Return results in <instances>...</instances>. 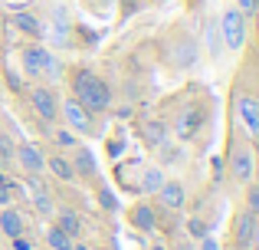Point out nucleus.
I'll return each mask as SVG.
<instances>
[{"label":"nucleus","instance_id":"1","mask_svg":"<svg viewBox=\"0 0 259 250\" xmlns=\"http://www.w3.org/2000/svg\"><path fill=\"white\" fill-rule=\"evenodd\" d=\"M69 86H72V99L82 102L92 116L108 112V105H112V89H108V83L99 76V73H92V69H72L69 73Z\"/></svg>","mask_w":259,"mask_h":250},{"label":"nucleus","instance_id":"2","mask_svg":"<svg viewBox=\"0 0 259 250\" xmlns=\"http://www.w3.org/2000/svg\"><path fill=\"white\" fill-rule=\"evenodd\" d=\"M20 63H23V73L30 79H53L59 73L56 56H53L46 46H39V43L23 46V50H20Z\"/></svg>","mask_w":259,"mask_h":250},{"label":"nucleus","instance_id":"3","mask_svg":"<svg viewBox=\"0 0 259 250\" xmlns=\"http://www.w3.org/2000/svg\"><path fill=\"white\" fill-rule=\"evenodd\" d=\"M59 122H66V128L76 135H95L99 132V125H95V116L85 109L82 102H76V99H63L59 102Z\"/></svg>","mask_w":259,"mask_h":250},{"label":"nucleus","instance_id":"4","mask_svg":"<svg viewBox=\"0 0 259 250\" xmlns=\"http://www.w3.org/2000/svg\"><path fill=\"white\" fill-rule=\"evenodd\" d=\"M227 168H230V178L240 181V185H249L256 174V161H253V152H249L246 145H240V141H233V145L227 148Z\"/></svg>","mask_w":259,"mask_h":250},{"label":"nucleus","instance_id":"5","mask_svg":"<svg viewBox=\"0 0 259 250\" xmlns=\"http://www.w3.org/2000/svg\"><path fill=\"white\" fill-rule=\"evenodd\" d=\"M26 99H30L33 112H36L43 122H59V96L50 86H33V89L26 92Z\"/></svg>","mask_w":259,"mask_h":250},{"label":"nucleus","instance_id":"6","mask_svg":"<svg viewBox=\"0 0 259 250\" xmlns=\"http://www.w3.org/2000/svg\"><path fill=\"white\" fill-rule=\"evenodd\" d=\"M220 33H223V43L230 50H240L246 43V17L240 10H227L220 17Z\"/></svg>","mask_w":259,"mask_h":250},{"label":"nucleus","instance_id":"7","mask_svg":"<svg viewBox=\"0 0 259 250\" xmlns=\"http://www.w3.org/2000/svg\"><path fill=\"white\" fill-rule=\"evenodd\" d=\"M13 158H17V165H20V171H26V174H43L46 171V155L39 152L33 141H20L17 148H13Z\"/></svg>","mask_w":259,"mask_h":250},{"label":"nucleus","instance_id":"8","mask_svg":"<svg viewBox=\"0 0 259 250\" xmlns=\"http://www.w3.org/2000/svg\"><path fill=\"white\" fill-rule=\"evenodd\" d=\"M200 125H203V105L200 102L187 105V109L177 112V119H174V132H177V138H181V141H190Z\"/></svg>","mask_w":259,"mask_h":250},{"label":"nucleus","instance_id":"9","mask_svg":"<svg viewBox=\"0 0 259 250\" xmlns=\"http://www.w3.org/2000/svg\"><path fill=\"white\" fill-rule=\"evenodd\" d=\"M69 152H72L69 165H72V171H76V178H82V181H95V178H99V165H95V155L89 152L85 145H72Z\"/></svg>","mask_w":259,"mask_h":250},{"label":"nucleus","instance_id":"10","mask_svg":"<svg viewBox=\"0 0 259 250\" xmlns=\"http://www.w3.org/2000/svg\"><path fill=\"white\" fill-rule=\"evenodd\" d=\"M236 119L243 122L249 135H259V99L256 96H240L236 99Z\"/></svg>","mask_w":259,"mask_h":250},{"label":"nucleus","instance_id":"11","mask_svg":"<svg viewBox=\"0 0 259 250\" xmlns=\"http://www.w3.org/2000/svg\"><path fill=\"white\" fill-rule=\"evenodd\" d=\"M128 224L135 231H154L158 227V211H154L148 201H138V204L128 207Z\"/></svg>","mask_w":259,"mask_h":250},{"label":"nucleus","instance_id":"12","mask_svg":"<svg viewBox=\"0 0 259 250\" xmlns=\"http://www.w3.org/2000/svg\"><path fill=\"white\" fill-rule=\"evenodd\" d=\"M0 234H4L7 240L17 237V234H26V221H23V211L13 204L0 207Z\"/></svg>","mask_w":259,"mask_h":250},{"label":"nucleus","instance_id":"13","mask_svg":"<svg viewBox=\"0 0 259 250\" xmlns=\"http://www.w3.org/2000/svg\"><path fill=\"white\" fill-rule=\"evenodd\" d=\"M253 227H256V218L249 211H240V214H236V221H233V247L236 250H249Z\"/></svg>","mask_w":259,"mask_h":250},{"label":"nucleus","instance_id":"14","mask_svg":"<svg viewBox=\"0 0 259 250\" xmlns=\"http://www.w3.org/2000/svg\"><path fill=\"white\" fill-rule=\"evenodd\" d=\"M158 198H161V204H164V207L177 211V207H184V201H187V191H184L181 181H167L164 178V185L158 188Z\"/></svg>","mask_w":259,"mask_h":250},{"label":"nucleus","instance_id":"15","mask_svg":"<svg viewBox=\"0 0 259 250\" xmlns=\"http://www.w3.org/2000/svg\"><path fill=\"white\" fill-rule=\"evenodd\" d=\"M141 138H145L148 148H164V145H167V125L161 122V119L141 122Z\"/></svg>","mask_w":259,"mask_h":250},{"label":"nucleus","instance_id":"16","mask_svg":"<svg viewBox=\"0 0 259 250\" xmlns=\"http://www.w3.org/2000/svg\"><path fill=\"white\" fill-rule=\"evenodd\" d=\"M10 20H13V26H17V30L23 33V37H33V40H36L39 33H43V23H39V20L33 17L30 10H17Z\"/></svg>","mask_w":259,"mask_h":250},{"label":"nucleus","instance_id":"17","mask_svg":"<svg viewBox=\"0 0 259 250\" xmlns=\"http://www.w3.org/2000/svg\"><path fill=\"white\" fill-rule=\"evenodd\" d=\"M161 185H164V171L158 165H145V171H141V194H158Z\"/></svg>","mask_w":259,"mask_h":250},{"label":"nucleus","instance_id":"18","mask_svg":"<svg viewBox=\"0 0 259 250\" xmlns=\"http://www.w3.org/2000/svg\"><path fill=\"white\" fill-rule=\"evenodd\" d=\"M56 227H59V231H66L69 237H79V234H82V221H79V214L69 211V207H63V211L56 214Z\"/></svg>","mask_w":259,"mask_h":250},{"label":"nucleus","instance_id":"19","mask_svg":"<svg viewBox=\"0 0 259 250\" xmlns=\"http://www.w3.org/2000/svg\"><path fill=\"white\" fill-rule=\"evenodd\" d=\"M46 168H50L59 181H76V171H72L69 158H63V155H50V158H46Z\"/></svg>","mask_w":259,"mask_h":250},{"label":"nucleus","instance_id":"20","mask_svg":"<svg viewBox=\"0 0 259 250\" xmlns=\"http://www.w3.org/2000/svg\"><path fill=\"white\" fill-rule=\"evenodd\" d=\"M72 244H76V240H72L66 231H59L56 224L46 227V247L50 250H72Z\"/></svg>","mask_w":259,"mask_h":250},{"label":"nucleus","instance_id":"21","mask_svg":"<svg viewBox=\"0 0 259 250\" xmlns=\"http://www.w3.org/2000/svg\"><path fill=\"white\" fill-rule=\"evenodd\" d=\"M56 145L59 148H72V145H79V138H76V132H69V128H56Z\"/></svg>","mask_w":259,"mask_h":250},{"label":"nucleus","instance_id":"22","mask_svg":"<svg viewBox=\"0 0 259 250\" xmlns=\"http://www.w3.org/2000/svg\"><path fill=\"white\" fill-rule=\"evenodd\" d=\"M246 211L253 214V218H259V185L246 188Z\"/></svg>","mask_w":259,"mask_h":250},{"label":"nucleus","instance_id":"23","mask_svg":"<svg viewBox=\"0 0 259 250\" xmlns=\"http://www.w3.org/2000/svg\"><path fill=\"white\" fill-rule=\"evenodd\" d=\"M10 201H13V194H10V178L0 171V207H7Z\"/></svg>","mask_w":259,"mask_h":250},{"label":"nucleus","instance_id":"24","mask_svg":"<svg viewBox=\"0 0 259 250\" xmlns=\"http://www.w3.org/2000/svg\"><path fill=\"white\" fill-rule=\"evenodd\" d=\"M99 201H102L105 211H115V207H118V201H115V194L108 191V188H99Z\"/></svg>","mask_w":259,"mask_h":250},{"label":"nucleus","instance_id":"25","mask_svg":"<svg viewBox=\"0 0 259 250\" xmlns=\"http://www.w3.org/2000/svg\"><path fill=\"white\" fill-rule=\"evenodd\" d=\"M10 250H33V240L26 234H17V237H10Z\"/></svg>","mask_w":259,"mask_h":250},{"label":"nucleus","instance_id":"26","mask_svg":"<svg viewBox=\"0 0 259 250\" xmlns=\"http://www.w3.org/2000/svg\"><path fill=\"white\" fill-rule=\"evenodd\" d=\"M236 4H240V7H236V10H240L243 17H253V13H256V4H259V0H236Z\"/></svg>","mask_w":259,"mask_h":250},{"label":"nucleus","instance_id":"27","mask_svg":"<svg viewBox=\"0 0 259 250\" xmlns=\"http://www.w3.org/2000/svg\"><path fill=\"white\" fill-rule=\"evenodd\" d=\"M187 227H190V234H194V237H207V224H203V221H187Z\"/></svg>","mask_w":259,"mask_h":250},{"label":"nucleus","instance_id":"28","mask_svg":"<svg viewBox=\"0 0 259 250\" xmlns=\"http://www.w3.org/2000/svg\"><path fill=\"white\" fill-rule=\"evenodd\" d=\"M108 155H112V158L121 155V135H112V138H108Z\"/></svg>","mask_w":259,"mask_h":250},{"label":"nucleus","instance_id":"29","mask_svg":"<svg viewBox=\"0 0 259 250\" xmlns=\"http://www.w3.org/2000/svg\"><path fill=\"white\" fill-rule=\"evenodd\" d=\"M36 207H39V211H46V214H50V211H53V201H50V194H43V191H39V194H36Z\"/></svg>","mask_w":259,"mask_h":250},{"label":"nucleus","instance_id":"30","mask_svg":"<svg viewBox=\"0 0 259 250\" xmlns=\"http://www.w3.org/2000/svg\"><path fill=\"white\" fill-rule=\"evenodd\" d=\"M200 250H220V244L213 237H200Z\"/></svg>","mask_w":259,"mask_h":250},{"label":"nucleus","instance_id":"31","mask_svg":"<svg viewBox=\"0 0 259 250\" xmlns=\"http://www.w3.org/2000/svg\"><path fill=\"white\" fill-rule=\"evenodd\" d=\"M249 247L259 250V218H256V227H253V240H249Z\"/></svg>","mask_w":259,"mask_h":250},{"label":"nucleus","instance_id":"32","mask_svg":"<svg viewBox=\"0 0 259 250\" xmlns=\"http://www.w3.org/2000/svg\"><path fill=\"white\" fill-rule=\"evenodd\" d=\"M72 250H92L89 244H72Z\"/></svg>","mask_w":259,"mask_h":250},{"label":"nucleus","instance_id":"33","mask_svg":"<svg viewBox=\"0 0 259 250\" xmlns=\"http://www.w3.org/2000/svg\"><path fill=\"white\" fill-rule=\"evenodd\" d=\"M253 17H256V26H259V4H256V13H253Z\"/></svg>","mask_w":259,"mask_h":250},{"label":"nucleus","instance_id":"34","mask_svg":"<svg viewBox=\"0 0 259 250\" xmlns=\"http://www.w3.org/2000/svg\"><path fill=\"white\" fill-rule=\"evenodd\" d=\"M0 33H4V13H0Z\"/></svg>","mask_w":259,"mask_h":250},{"label":"nucleus","instance_id":"35","mask_svg":"<svg viewBox=\"0 0 259 250\" xmlns=\"http://www.w3.org/2000/svg\"><path fill=\"white\" fill-rule=\"evenodd\" d=\"M0 83H4V63H0Z\"/></svg>","mask_w":259,"mask_h":250},{"label":"nucleus","instance_id":"36","mask_svg":"<svg viewBox=\"0 0 259 250\" xmlns=\"http://www.w3.org/2000/svg\"><path fill=\"white\" fill-rule=\"evenodd\" d=\"M197 4H200V0H190V7H197Z\"/></svg>","mask_w":259,"mask_h":250},{"label":"nucleus","instance_id":"37","mask_svg":"<svg viewBox=\"0 0 259 250\" xmlns=\"http://www.w3.org/2000/svg\"><path fill=\"white\" fill-rule=\"evenodd\" d=\"M177 250H187V247H184V244H181V247H177Z\"/></svg>","mask_w":259,"mask_h":250},{"label":"nucleus","instance_id":"38","mask_svg":"<svg viewBox=\"0 0 259 250\" xmlns=\"http://www.w3.org/2000/svg\"><path fill=\"white\" fill-rule=\"evenodd\" d=\"M151 250H164V247H151Z\"/></svg>","mask_w":259,"mask_h":250}]
</instances>
